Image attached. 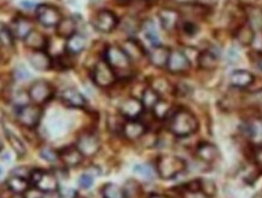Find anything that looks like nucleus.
<instances>
[{
  "mask_svg": "<svg viewBox=\"0 0 262 198\" xmlns=\"http://www.w3.org/2000/svg\"><path fill=\"white\" fill-rule=\"evenodd\" d=\"M198 128L199 123L195 115L185 108L176 111L169 122L170 133L178 137H187L194 134Z\"/></svg>",
  "mask_w": 262,
  "mask_h": 198,
  "instance_id": "1",
  "label": "nucleus"
},
{
  "mask_svg": "<svg viewBox=\"0 0 262 198\" xmlns=\"http://www.w3.org/2000/svg\"><path fill=\"white\" fill-rule=\"evenodd\" d=\"M187 168L186 162L178 156L163 154L156 162V170L160 179L171 180L183 173Z\"/></svg>",
  "mask_w": 262,
  "mask_h": 198,
  "instance_id": "2",
  "label": "nucleus"
},
{
  "mask_svg": "<svg viewBox=\"0 0 262 198\" xmlns=\"http://www.w3.org/2000/svg\"><path fill=\"white\" fill-rule=\"evenodd\" d=\"M29 183L33 187H37L42 193L51 192L58 190L57 175L54 171H47L42 169H33Z\"/></svg>",
  "mask_w": 262,
  "mask_h": 198,
  "instance_id": "3",
  "label": "nucleus"
},
{
  "mask_svg": "<svg viewBox=\"0 0 262 198\" xmlns=\"http://www.w3.org/2000/svg\"><path fill=\"white\" fill-rule=\"evenodd\" d=\"M42 110L39 105H24L17 110V122L26 129H35L40 123Z\"/></svg>",
  "mask_w": 262,
  "mask_h": 198,
  "instance_id": "4",
  "label": "nucleus"
},
{
  "mask_svg": "<svg viewBox=\"0 0 262 198\" xmlns=\"http://www.w3.org/2000/svg\"><path fill=\"white\" fill-rule=\"evenodd\" d=\"M28 96L35 105H44L54 96V88L47 81L34 82L28 89Z\"/></svg>",
  "mask_w": 262,
  "mask_h": 198,
  "instance_id": "5",
  "label": "nucleus"
},
{
  "mask_svg": "<svg viewBox=\"0 0 262 198\" xmlns=\"http://www.w3.org/2000/svg\"><path fill=\"white\" fill-rule=\"evenodd\" d=\"M93 79L95 84L100 88H108L116 82V73L113 68L107 64L106 60L98 61L93 72Z\"/></svg>",
  "mask_w": 262,
  "mask_h": 198,
  "instance_id": "6",
  "label": "nucleus"
},
{
  "mask_svg": "<svg viewBox=\"0 0 262 198\" xmlns=\"http://www.w3.org/2000/svg\"><path fill=\"white\" fill-rule=\"evenodd\" d=\"M37 18L44 27H56L62 19L61 12L56 6L50 4H40L37 6Z\"/></svg>",
  "mask_w": 262,
  "mask_h": 198,
  "instance_id": "7",
  "label": "nucleus"
},
{
  "mask_svg": "<svg viewBox=\"0 0 262 198\" xmlns=\"http://www.w3.org/2000/svg\"><path fill=\"white\" fill-rule=\"evenodd\" d=\"M106 61L111 67L113 69H118V71H125L130 67L131 62L123 49L117 45L108 46L106 51Z\"/></svg>",
  "mask_w": 262,
  "mask_h": 198,
  "instance_id": "8",
  "label": "nucleus"
},
{
  "mask_svg": "<svg viewBox=\"0 0 262 198\" xmlns=\"http://www.w3.org/2000/svg\"><path fill=\"white\" fill-rule=\"evenodd\" d=\"M84 157H93L100 151V140L94 133H83L78 137L75 145Z\"/></svg>",
  "mask_w": 262,
  "mask_h": 198,
  "instance_id": "9",
  "label": "nucleus"
},
{
  "mask_svg": "<svg viewBox=\"0 0 262 198\" xmlns=\"http://www.w3.org/2000/svg\"><path fill=\"white\" fill-rule=\"evenodd\" d=\"M93 25L98 32L110 33L117 27L118 18L112 11H108V10H102V11H100L96 16H95Z\"/></svg>",
  "mask_w": 262,
  "mask_h": 198,
  "instance_id": "10",
  "label": "nucleus"
},
{
  "mask_svg": "<svg viewBox=\"0 0 262 198\" xmlns=\"http://www.w3.org/2000/svg\"><path fill=\"white\" fill-rule=\"evenodd\" d=\"M143 111H145V107H143L142 101L135 97L126 98L119 106L120 114L126 120H137L143 113Z\"/></svg>",
  "mask_w": 262,
  "mask_h": 198,
  "instance_id": "11",
  "label": "nucleus"
},
{
  "mask_svg": "<svg viewBox=\"0 0 262 198\" xmlns=\"http://www.w3.org/2000/svg\"><path fill=\"white\" fill-rule=\"evenodd\" d=\"M58 153H60V161L66 168L79 167L85 158L75 145L74 146L64 147L63 150L58 151Z\"/></svg>",
  "mask_w": 262,
  "mask_h": 198,
  "instance_id": "12",
  "label": "nucleus"
},
{
  "mask_svg": "<svg viewBox=\"0 0 262 198\" xmlns=\"http://www.w3.org/2000/svg\"><path fill=\"white\" fill-rule=\"evenodd\" d=\"M189 65H191V62L188 61V58L186 57L183 51H170L168 65H166V68L169 69V72H171V73H181V72L187 71L189 68Z\"/></svg>",
  "mask_w": 262,
  "mask_h": 198,
  "instance_id": "13",
  "label": "nucleus"
},
{
  "mask_svg": "<svg viewBox=\"0 0 262 198\" xmlns=\"http://www.w3.org/2000/svg\"><path fill=\"white\" fill-rule=\"evenodd\" d=\"M123 135L127 140H137L146 134L147 128L142 122L139 120H127L122 127Z\"/></svg>",
  "mask_w": 262,
  "mask_h": 198,
  "instance_id": "14",
  "label": "nucleus"
},
{
  "mask_svg": "<svg viewBox=\"0 0 262 198\" xmlns=\"http://www.w3.org/2000/svg\"><path fill=\"white\" fill-rule=\"evenodd\" d=\"M195 154L204 163H214L220 157V150L211 143H202L196 147Z\"/></svg>",
  "mask_w": 262,
  "mask_h": 198,
  "instance_id": "15",
  "label": "nucleus"
},
{
  "mask_svg": "<svg viewBox=\"0 0 262 198\" xmlns=\"http://www.w3.org/2000/svg\"><path fill=\"white\" fill-rule=\"evenodd\" d=\"M61 101L63 102L66 106L73 108H81L86 105V100L83 95L80 94L77 89L68 88L64 89L61 94Z\"/></svg>",
  "mask_w": 262,
  "mask_h": 198,
  "instance_id": "16",
  "label": "nucleus"
},
{
  "mask_svg": "<svg viewBox=\"0 0 262 198\" xmlns=\"http://www.w3.org/2000/svg\"><path fill=\"white\" fill-rule=\"evenodd\" d=\"M169 55H170V50L166 46L163 45H156L150 49L149 51V61L150 64L158 68H163L166 67L168 65V60H169Z\"/></svg>",
  "mask_w": 262,
  "mask_h": 198,
  "instance_id": "17",
  "label": "nucleus"
},
{
  "mask_svg": "<svg viewBox=\"0 0 262 198\" xmlns=\"http://www.w3.org/2000/svg\"><path fill=\"white\" fill-rule=\"evenodd\" d=\"M25 44L27 48L32 49L34 51H45V49L49 45V42L48 38L41 32L33 29L27 37L25 38Z\"/></svg>",
  "mask_w": 262,
  "mask_h": 198,
  "instance_id": "18",
  "label": "nucleus"
},
{
  "mask_svg": "<svg viewBox=\"0 0 262 198\" xmlns=\"http://www.w3.org/2000/svg\"><path fill=\"white\" fill-rule=\"evenodd\" d=\"M29 62L37 71H49L52 67V60L45 51H34L29 56Z\"/></svg>",
  "mask_w": 262,
  "mask_h": 198,
  "instance_id": "19",
  "label": "nucleus"
},
{
  "mask_svg": "<svg viewBox=\"0 0 262 198\" xmlns=\"http://www.w3.org/2000/svg\"><path fill=\"white\" fill-rule=\"evenodd\" d=\"M5 186L10 192L15 194H25L29 190V187H31L32 185L27 179H24V177H19L16 175H11L8 180H6Z\"/></svg>",
  "mask_w": 262,
  "mask_h": 198,
  "instance_id": "20",
  "label": "nucleus"
},
{
  "mask_svg": "<svg viewBox=\"0 0 262 198\" xmlns=\"http://www.w3.org/2000/svg\"><path fill=\"white\" fill-rule=\"evenodd\" d=\"M33 27H34V25L28 17L18 16L14 21V32H12V34H14V37L25 41V38L33 31Z\"/></svg>",
  "mask_w": 262,
  "mask_h": 198,
  "instance_id": "21",
  "label": "nucleus"
},
{
  "mask_svg": "<svg viewBox=\"0 0 262 198\" xmlns=\"http://www.w3.org/2000/svg\"><path fill=\"white\" fill-rule=\"evenodd\" d=\"M231 84L235 88H248L254 83L255 78L254 75L248 71H243V69H238L234 71L233 73L229 77Z\"/></svg>",
  "mask_w": 262,
  "mask_h": 198,
  "instance_id": "22",
  "label": "nucleus"
},
{
  "mask_svg": "<svg viewBox=\"0 0 262 198\" xmlns=\"http://www.w3.org/2000/svg\"><path fill=\"white\" fill-rule=\"evenodd\" d=\"M159 19L160 23H162V27L165 29V31H172V29L178 26L180 15L178 11H175V10L163 9L162 11L159 12Z\"/></svg>",
  "mask_w": 262,
  "mask_h": 198,
  "instance_id": "23",
  "label": "nucleus"
},
{
  "mask_svg": "<svg viewBox=\"0 0 262 198\" xmlns=\"http://www.w3.org/2000/svg\"><path fill=\"white\" fill-rule=\"evenodd\" d=\"M75 31H77V22L72 17L62 18L60 23L56 26L57 35L64 39H68L73 34H75Z\"/></svg>",
  "mask_w": 262,
  "mask_h": 198,
  "instance_id": "24",
  "label": "nucleus"
},
{
  "mask_svg": "<svg viewBox=\"0 0 262 198\" xmlns=\"http://www.w3.org/2000/svg\"><path fill=\"white\" fill-rule=\"evenodd\" d=\"M85 46H86V39L79 33H75V34L68 38L67 43H66V49L71 55L80 54L85 49Z\"/></svg>",
  "mask_w": 262,
  "mask_h": 198,
  "instance_id": "25",
  "label": "nucleus"
},
{
  "mask_svg": "<svg viewBox=\"0 0 262 198\" xmlns=\"http://www.w3.org/2000/svg\"><path fill=\"white\" fill-rule=\"evenodd\" d=\"M122 49L130 60H140L145 55V49L142 48V45L137 41H133V39L124 43Z\"/></svg>",
  "mask_w": 262,
  "mask_h": 198,
  "instance_id": "26",
  "label": "nucleus"
},
{
  "mask_svg": "<svg viewBox=\"0 0 262 198\" xmlns=\"http://www.w3.org/2000/svg\"><path fill=\"white\" fill-rule=\"evenodd\" d=\"M4 131H5V136H6V138H8L10 146L14 148L16 154H17L19 158L25 157L26 153H27V148H26L24 141H22L21 138L17 136V135L12 133L11 130L8 129V128H5Z\"/></svg>",
  "mask_w": 262,
  "mask_h": 198,
  "instance_id": "27",
  "label": "nucleus"
},
{
  "mask_svg": "<svg viewBox=\"0 0 262 198\" xmlns=\"http://www.w3.org/2000/svg\"><path fill=\"white\" fill-rule=\"evenodd\" d=\"M248 25L254 29V32H262V9L257 6H250L248 9Z\"/></svg>",
  "mask_w": 262,
  "mask_h": 198,
  "instance_id": "28",
  "label": "nucleus"
},
{
  "mask_svg": "<svg viewBox=\"0 0 262 198\" xmlns=\"http://www.w3.org/2000/svg\"><path fill=\"white\" fill-rule=\"evenodd\" d=\"M235 39L241 43L242 45H250L254 43L255 39V32L254 29L249 25H243L235 33Z\"/></svg>",
  "mask_w": 262,
  "mask_h": 198,
  "instance_id": "29",
  "label": "nucleus"
},
{
  "mask_svg": "<svg viewBox=\"0 0 262 198\" xmlns=\"http://www.w3.org/2000/svg\"><path fill=\"white\" fill-rule=\"evenodd\" d=\"M101 192H102L103 198H126L125 190L113 183H108L106 185H103Z\"/></svg>",
  "mask_w": 262,
  "mask_h": 198,
  "instance_id": "30",
  "label": "nucleus"
},
{
  "mask_svg": "<svg viewBox=\"0 0 262 198\" xmlns=\"http://www.w3.org/2000/svg\"><path fill=\"white\" fill-rule=\"evenodd\" d=\"M159 100V94L155 90V89L148 88L142 92V100L141 101H142L143 107L147 108V110H152Z\"/></svg>",
  "mask_w": 262,
  "mask_h": 198,
  "instance_id": "31",
  "label": "nucleus"
},
{
  "mask_svg": "<svg viewBox=\"0 0 262 198\" xmlns=\"http://www.w3.org/2000/svg\"><path fill=\"white\" fill-rule=\"evenodd\" d=\"M198 64L203 69H214L217 65V57L210 51H204L199 54Z\"/></svg>",
  "mask_w": 262,
  "mask_h": 198,
  "instance_id": "32",
  "label": "nucleus"
},
{
  "mask_svg": "<svg viewBox=\"0 0 262 198\" xmlns=\"http://www.w3.org/2000/svg\"><path fill=\"white\" fill-rule=\"evenodd\" d=\"M152 111L157 120H165L171 111V105L165 100H159L152 108Z\"/></svg>",
  "mask_w": 262,
  "mask_h": 198,
  "instance_id": "33",
  "label": "nucleus"
},
{
  "mask_svg": "<svg viewBox=\"0 0 262 198\" xmlns=\"http://www.w3.org/2000/svg\"><path fill=\"white\" fill-rule=\"evenodd\" d=\"M143 29H145L146 38L148 39L150 44H152L153 46L159 45V38H158V34H157L155 25H153L150 21H147L145 23V26H143Z\"/></svg>",
  "mask_w": 262,
  "mask_h": 198,
  "instance_id": "34",
  "label": "nucleus"
},
{
  "mask_svg": "<svg viewBox=\"0 0 262 198\" xmlns=\"http://www.w3.org/2000/svg\"><path fill=\"white\" fill-rule=\"evenodd\" d=\"M134 173L139 174V175L143 176L147 180H152L153 176H155V171L148 164H136L134 167Z\"/></svg>",
  "mask_w": 262,
  "mask_h": 198,
  "instance_id": "35",
  "label": "nucleus"
},
{
  "mask_svg": "<svg viewBox=\"0 0 262 198\" xmlns=\"http://www.w3.org/2000/svg\"><path fill=\"white\" fill-rule=\"evenodd\" d=\"M40 157L44 161L49 162V163H55V162L60 161V153L58 151L54 150L51 147H45L40 151Z\"/></svg>",
  "mask_w": 262,
  "mask_h": 198,
  "instance_id": "36",
  "label": "nucleus"
},
{
  "mask_svg": "<svg viewBox=\"0 0 262 198\" xmlns=\"http://www.w3.org/2000/svg\"><path fill=\"white\" fill-rule=\"evenodd\" d=\"M202 192L205 194L206 198H211L216 194V185L212 180H201Z\"/></svg>",
  "mask_w": 262,
  "mask_h": 198,
  "instance_id": "37",
  "label": "nucleus"
},
{
  "mask_svg": "<svg viewBox=\"0 0 262 198\" xmlns=\"http://www.w3.org/2000/svg\"><path fill=\"white\" fill-rule=\"evenodd\" d=\"M0 43L5 45L14 44V34L6 26H0Z\"/></svg>",
  "mask_w": 262,
  "mask_h": 198,
  "instance_id": "38",
  "label": "nucleus"
},
{
  "mask_svg": "<svg viewBox=\"0 0 262 198\" xmlns=\"http://www.w3.org/2000/svg\"><path fill=\"white\" fill-rule=\"evenodd\" d=\"M78 184L83 190H88L90 189L91 186L94 185V176L91 174H83L78 180Z\"/></svg>",
  "mask_w": 262,
  "mask_h": 198,
  "instance_id": "39",
  "label": "nucleus"
},
{
  "mask_svg": "<svg viewBox=\"0 0 262 198\" xmlns=\"http://www.w3.org/2000/svg\"><path fill=\"white\" fill-rule=\"evenodd\" d=\"M32 170L33 169H29L28 167H17L11 171V175H16V176L24 177V179L29 180V177H31V174H32Z\"/></svg>",
  "mask_w": 262,
  "mask_h": 198,
  "instance_id": "40",
  "label": "nucleus"
},
{
  "mask_svg": "<svg viewBox=\"0 0 262 198\" xmlns=\"http://www.w3.org/2000/svg\"><path fill=\"white\" fill-rule=\"evenodd\" d=\"M58 65L61 66V68H70L73 66V62H72V58H71V54L70 52H67V54L64 55H61L60 57H58Z\"/></svg>",
  "mask_w": 262,
  "mask_h": 198,
  "instance_id": "41",
  "label": "nucleus"
},
{
  "mask_svg": "<svg viewBox=\"0 0 262 198\" xmlns=\"http://www.w3.org/2000/svg\"><path fill=\"white\" fill-rule=\"evenodd\" d=\"M196 29H198L196 26L192 22H186L185 25H183V31H185L186 34L188 35H194L196 33Z\"/></svg>",
  "mask_w": 262,
  "mask_h": 198,
  "instance_id": "42",
  "label": "nucleus"
},
{
  "mask_svg": "<svg viewBox=\"0 0 262 198\" xmlns=\"http://www.w3.org/2000/svg\"><path fill=\"white\" fill-rule=\"evenodd\" d=\"M254 160H255V163H256L260 168H262V146L255 148Z\"/></svg>",
  "mask_w": 262,
  "mask_h": 198,
  "instance_id": "43",
  "label": "nucleus"
},
{
  "mask_svg": "<svg viewBox=\"0 0 262 198\" xmlns=\"http://www.w3.org/2000/svg\"><path fill=\"white\" fill-rule=\"evenodd\" d=\"M42 198H62V194L58 190L51 191V192L42 193Z\"/></svg>",
  "mask_w": 262,
  "mask_h": 198,
  "instance_id": "44",
  "label": "nucleus"
},
{
  "mask_svg": "<svg viewBox=\"0 0 262 198\" xmlns=\"http://www.w3.org/2000/svg\"><path fill=\"white\" fill-rule=\"evenodd\" d=\"M243 131L245 135H248V136H253V135H255V128L250 124H244Z\"/></svg>",
  "mask_w": 262,
  "mask_h": 198,
  "instance_id": "45",
  "label": "nucleus"
},
{
  "mask_svg": "<svg viewBox=\"0 0 262 198\" xmlns=\"http://www.w3.org/2000/svg\"><path fill=\"white\" fill-rule=\"evenodd\" d=\"M9 81H8V77L6 75H0V94H2L3 91L5 90L6 85H8Z\"/></svg>",
  "mask_w": 262,
  "mask_h": 198,
  "instance_id": "46",
  "label": "nucleus"
},
{
  "mask_svg": "<svg viewBox=\"0 0 262 198\" xmlns=\"http://www.w3.org/2000/svg\"><path fill=\"white\" fill-rule=\"evenodd\" d=\"M147 198H169L165 194H160V193H150Z\"/></svg>",
  "mask_w": 262,
  "mask_h": 198,
  "instance_id": "47",
  "label": "nucleus"
},
{
  "mask_svg": "<svg viewBox=\"0 0 262 198\" xmlns=\"http://www.w3.org/2000/svg\"><path fill=\"white\" fill-rule=\"evenodd\" d=\"M34 4H31V2H22V6H25V8H31Z\"/></svg>",
  "mask_w": 262,
  "mask_h": 198,
  "instance_id": "48",
  "label": "nucleus"
},
{
  "mask_svg": "<svg viewBox=\"0 0 262 198\" xmlns=\"http://www.w3.org/2000/svg\"><path fill=\"white\" fill-rule=\"evenodd\" d=\"M3 147H4V145H3L2 138H0V152H2V151H3Z\"/></svg>",
  "mask_w": 262,
  "mask_h": 198,
  "instance_id": "49",
  "label": "nucleus"
},
{
  "mask_svg": "<svg viewBox=\"0 0 262 198\" xmlns=\"http://www.w3.org/2000/svg\"><path fill=\"white\" fill-rule=\"evenodd\" d=\"M14 198H25V197H24V194H16V197H14Z\"/></svg>",
  "mask_w": 262,
  "mask_h": 198,
  "instance_id": "50",
  "label": "nucleus"
},
{
  "mask_svg": "<svg viewBox=\"0 0 262 198\" xmlns=\"http://www.w3.org/2000/svg\"><path fill=\"white\" fill-rule=\"evenodd\" d=\"M260 67L262 68V58H261V61H260Z\"/></svg>",
  "mask_w": 262,
  "mask_h": 198,
  "instance_id": "51",
  "label": "nucleus"
},
{
  "mask_svg": "<svg viewBox=\"0 0 262 198\" xmlns=\"http://www.w3.org/2000/svg\"><path fill=\"white\" fill-rule=\"evenodd\" d=\"M2 173H3V169H2V168H0V175H2Z\"/></svg>",
  "mask_w": 262,
  "mask_h": 198,
  "instance_id": "52",
  "label": "nucleus"
},
{
  "mask_svg": "<svg viewBox=\"0 0 262 198\" xmlns=\"http://www.w3.org/2000/svg\"><path fill=\"white\" fill-rule=\"evenodd\" d=\"M244 2H253V0H244Z\"/></svg>",
  "mask_w": 262,
  "mask_h": 198,
  "instance_id": "53",
  "label": "nucleus"
},
{
  "mask_svg": "<svg viewBox=\"0 0 262 198\" xmlns=\"http://www.w3.org/2000/svg\"><path fill=\"white\" fill-rule=\"evenodd\" d=\"M122 2H126V0H122Z\"/></svg>",
  "mask_w": 262,
  "mask_h": 198,
  "instance_id": "54",
  "label": "nucleus"
}]
</instances>
